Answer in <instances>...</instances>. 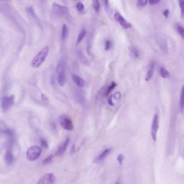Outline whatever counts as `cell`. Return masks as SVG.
<instances>
[{
  "label": "cell",
  "instance_id": "obj_36",
  "mask_svg": "<svg viewBox=\"0 0 184 184\" xmlns=\"http://www.w3.org/2000/svg\"><path fill=\"white\" fill-rule=\"evenodd\" d=\"M163 15H164V16H165V17L167 18V17H169V10L168 9H166L164 11Z\"/></svg>",
  "mask_w": 184,
  "mask_h": 184
},
{
  "label": "cell",
  "instance_id": "obj_33",
  "mask_svg": "<svg viewBox=\"0 0 184 184\" xmlns=\"http://www.w3.org/2000/svg\"><path fill=\"white\" fill-rule=\"evenodd\" d=\"M149 3L151 5H155L160 2L161 0H148Z\"/></svg>",
  "mask_w": 184,
  "mask_h": 184
},
{
  "label": "cell",
  "instance_id": "obj_35",
  "mask_svg": "<svg viewBox=\"0 0 184 184\" xmlns=\"http://www.w3.org/2000/svg\"><path fill=\"white\" fill-rule=\"evenodd\" d=\"M76 149L75 145V144H73L72 146L71 147V151H70L71 154H74V153H75Z\"/></svg>",
  "mask_w": 184,
  "mask_h": 184
},
{
  "label": "cell",
  "instance_id": "obj_2",
  "mask_svg": "<svg viewBox=\"0 0 184 184\" xmlns=\"http://www.w3.org/2000/svg\"><path fill=\"white\" fill-rule=\"evenodd\" d=\"M57 74V80L59 85L61 86H64L66 83V65L64 62L60 61L56 67Z\"/></svg>",
  "mask_w": 184,
  "mask_h": 184
},
{
  "label": "cell",
  "instance_id": "obj_25",
  "mask_svg": "<svg viewBox=\"0 0 184 184\" xmlns=\"http://www.w3.org/2000/svg\"><path fill=\"white\" fill-rule=\"evenodd\" d=\"M147 3V0H138L137 2V6L139 8L145 7Z\"/></svg>",
  "mask_w": 184,
  "mask_h": 184
},
{
  "label": "cell",
  "instance_id": "obj_12",
  "mask_svg": "<svg viewBox=\"0 0 184 184\" xmlns=\"http://www.w3.org/2000/svg\"><path fill=\"white\" fill-rule=\"evenodd\" d=\"M111 151V149H106L104 150L102 153H101L99 156L97 157L94 160V163H97L102 161H104V159L109 155V153Z\"/></svg>",
  "mask_w": 184,
  "mask_h": 184
},
{
  "label": "cell",
  "instance_id": "obj_7",
  "mask_svg": "<svg viewBox=\"0 0 184 184\" xmlns=\"http://www.w3.org/2000/svg\"><path fill=\"white\" fill-rule=\"evenodd\" d=\"M52 8L55 13L60 17L64 16L68 14L69 13L68 8H67L65 6L58 5L56 3L53 4Z\"/></svg>",
  "mask_w": 184,
  "mask_h": 184
},
{
  "label": "cell",
  "instance_id": "obj_13",
  "mask_svg": "<svg viewBox=\"0 0 184 184\" xmlns=\"http://www.w3.org/2000/svg\"><path fill=\"white\" fill-rule=\"evenodd\" d=\"M5 161L7 164L10 165L13 164L14 160V157L13 155L12 151L10 149H8L7 151H6L5 154Z\"/></svg>",
  "mask_w": 184,
  "mask_h": 184
},
{
  "label": "cell",
  "instance_id": "obj_24",
  "mask_svg": "<svg viewBox=\"0 0 184 184\" xmlns=\"http://www.w3.org/2000/svg\"><path fill=\"white\" fill-rule=\"evenodd\" d=\"M177 31H178V33H179L180 35H181V36L182 37V38L184 37V29L183 27L181 25H178L177 26Z\"/></svg>",
  "mask_w": 184,
  "mask_h": 184
},
{
  "label": "cell",
  "instance_id": "obj_26",
  "mask_svg": "<svg viewBox=\"0 0 184 184\" xmlns=\"http://www.w3.org/2000/svg\"><path fill=\"white\" fill-rule=\"evenodd\" d=\"M76 7H77V9L78 10V11L80 13H82L84 11V5L82 3V2H78L76 5Z\"/></svg>",
  "mask_w": 184,
  "mask_h": 184
},
{
  "label": "cell",
  "instance_id": "obj_18",
  "mask_svg": "<svg viewBox=\"0 0 184 184\" xmlns=\"http://www.w3.org/2000/svg\"><path fill=\"white\" fill-rule=\"evenodd\" d=\"M92 5L94 11L96 13L98 14L100 9V5L98 0H92Z\"/></svg>",
  "mask_w": 184,
  "mask_h": 184
},
{
  "label": "cell",
  "instance_id": "obj_27",
  "mask_svg": "<svg viewBox=\"0 0 184 184\" xmlns=\"http://www.w3.org/2000/svg\"><path fill=\"white\" fill-rule=\"evenodd\" d=\"M111 47V42H110V41L109 40H107L105 43V50L108 51L110 49Z\"/></svg>",
  "mask_w": 184,
  "mask_h": 184
},
{
  "label": "cell",
  "instance_id": "obj_22",
  "mask_svg": "<svg viewBox=\"0 0 184 184\" xmlns=\"http://www.w3.org/2000/svg\"><path fill=\"white\" fill-rule=\"evenodd\" d=\"M116 85H117V84L115 82H112L111 84L109 86L108 88L106 90V93H105V96L106 97L108 96L111 93V92L114 89V88L116 86Z\"/></svg>",
  "mask_w": 184,
  "mask_h": 184
},
{
  "label": "cell",
  "instance_id": "obj_10",
  "mask_svg": "<svg viewBox=\"0 0 184 184\" xmlns=\"http://www.w3.org/2000/svg\"><path fill=\"white\" fill-rule=\"evenodd\" d=\"M69 142H70V139L68 138L66 140V141L64 142V143L58 147L57 151L56 153V156L60 157L64 154L65 151H66V148L69 144Z\"/></svg>",
  "mask_w": 184,
  "mask_h": 184
},
{
  "label": "cell",
  "instance_id": "obj_23",
  "mask_svg": "<svg viewBox=\"0 0 184 184\" xmlns=\"http://www.w3.org/2000/svg\"><path fill=\"white\" fill-rule=\"evenodd\" d=\"M53 158H54V156L52 155H51L48 156L45 159H44L43 161V164H44V165H47V164H49L50 163H51L52 161V160H53Z\"/></svg>",
  "mask_w": 184,
  "mask_h": 184
},
{
  "label": "cell",
  "instance_id": "obj_34",
  "mask_svg": "<svg viewBox=\"0 0 184 184\" xmlns=\"http://www.w3.org/2000/svg\"><path fill=\"white\" fill-rule=\"evenodd\" d=\"M108 103H109V105L111 106H113V96L112 95L110 96L109 98H108Z\"/></svg>",
  "mask_w": 184,
  "mask_h": 184
},
{
  "label": "cell",
  "instance_id": "obj_19",
  "mask_svg": "<svg viewBox=\"0 0 184 184\" xmlns=\"http://www.w3.org/2000/svg\"><path fill=\"white\" fill-rule=\"evenodd\" d=\"M68 29L66 24H64L63 25V28H62V39L63 40H64L66 39V37L68 36Z\"/></svg>",
  "mask_w": 184,
  "mask_h": 184
},
{
  "label": "cell",
  "instance_id": "obj_14",
  "mask_svg": "<svg viewBox=\"0 0 184 184\" xmlns=\"http://www.w3.org/2000/svg\"><path fill=\"white\" fill-rule=\"evenodd\" d=\"M154 70H155V64L153 63H151L149 66V69H148V70L147 72V76L145 78V80L147 82L149 81L152 78V76L153 75Z\"/></svg>",
  "mask_w": 184,
  "mask_h": 184
},
{
  "label": "cell",
  "instance_id": "obj_15",
  "mask_svg": "<svg viewBox=\"0 0 184 184\" xmlns=\"http://www.w3.org/2000/svg\"><path fill=\"white\" fill-rule=\"evenodd\" d=\"M184 85H183L182 88H181V90L179 100L180 110L181 113H183V112H184Z\"/></svg>",
  "mask_w": 184,
  "mask_h": 184
},
{
  "label": "cell",
  "instance_id": "obj_39",
  "mask_svg": "<svg viewBox=\"0 0 184 184\" xmlns=\"http://www.w3.org/2000/svg\"><path fill=\"white\" fill-rule=\"evenodd\" d=\"M0 1H2V0H0Z\"/></svg>",
  "mask_w": 184,
  "mask_h": 184
},
{
  "label": "cell",
  "instance_id": "obj_1",
  "mask_svg": "<svg viewBox=\"0 0 184 184\" xmlns=\"http://www.w3.org/2000/svg\"><path fill=\"white\" fill-rule=\"evenodd\" d=\"M49 52V46H45L38 52L37 54L33 58L31 62V66L33 68H37L41 66L43 63L45 61Z\"/></svg>",
  "mask_w": 184,
  "mask_h": 184
},
{
  "label": "cell",
  "instance_id": "obj_6",
  "mask_svg": "<svg viewBox=\"0 0 184 184\" xmlns=\"http://www.w3.org/2000/svg\"><path fill=\"white\" fill-rule=\"evenodd\" d=\"M159 128V116L158 114H155L153 116L152 128H151V136L154 142L157 141V133Z\"/></svg>",
  "mask_w": 184,
  "mask_h": 184
},
{
  "label": "cell",
  "instance_id": "obj_4",
  "mask_svg": "<svg viewBox=\"0 0 184 184\" xmlns=\"http://www.w3.org/2000/svg\"><path fill=\"white\" fill-rule=\"evenodd\" d=\"M15 97L14 95L5 96L1 101V108L4 112H7L14 105Z\"/></svg>",
  "mask_w": 184,
  "mask_h": 184
},
{
  "label": "cell",
  "instance_id": "obj_20",
  "mask_svg": "<svg viewBox=\"0 0 184 184\" xmlns=\"http://www.w3.org/2000/svg\"><path fill=\"white\" fill-rule=\"evenodd\" d=\"M130 52L132 54L133 56L136 57V58H138L139 56V51L138 50L137 48L133 46H132L131 47H130Z\"/></svg>",
  "mask_w": 184,
  "mask_h": 184
},
{
  "label": "cell",
  "instance_id": "obj_31",
  "mask_svg": "<svg viewBox=\"0 0 184 184\" xmlns=\"http://www.w3.org/2000/svg\"><path fill=\"white\" fill-rule=\"evenodd\" d=\"M27 12L29 14L32 15V16H35V13H34V10H33V8L32 7H29L27 9Z\"/></svg>",
  "mask_w": 184,
  "mask_h": 184
},
{
  "label": "cell",
  "instance_id": "obj_8",
  "mask_svg": "<svg viewBox=\"0 0 184 184\" xmlns=\"http://www.w3.org/2000/svg\"><path fill=\"white\" fill-rule=\"evenodd\" d=\"M56 180L55 175L53 173H47L43 175L42 177L38 180V184H50L55 183Z\"/></svg>",
  "mask_w": 184,
  "mask_h": 184
},
{
  "label": "cell",
  "instance_id": "obj_30",
  "mask_svg": "<svg viewBox=\"0 0 184 184\" xmlns=\"http://www.w3.org/2000/svg\"><path fill=\"white\" fill-rule=\"evenodd\" d=\"M114 99H116V100H118V99H120V97H121V94L120 92H115L113 95H112Z\"/></svg>",
  "mask_w": 184,
  "mask_h": 184
},
{
  "label": "cell",
  "instance_id": "obj_38",
  "mask_svg": "<svg viewBox=\"0 0 184 184\" xmlns=\"http://www.w3.org/2000/svg\"><path fill=\"white\" fill-rule=\"evenodd\" d=\"M42 100L44 102H47L48 100L47 97L45 94H42Z\"/></svg>",
  "mask_w": 184,
  "mask_h": 184
},
{
  "label": "cell",
  "instance_id": "obj_9",
  "mask_svg": "<svg viewBox=\"0 0 184 184\" xmlns=\"http://www.w3.org/2000/svg\"><path fill=\"white\" fill-rule=\"evenodd\" d=\"M114 18L121 25L123 28L125 29L131 28L132 25L123 17L119 13H116L114 15Z\"/></svg>",
  "mask_w": 184,
  "mask_h": 184
},
{
  "label": "cell",
  "instance_id": "obj_32",
  "mask_svg": "<svg viewBox=\"0 0 184 184\" xmlns=\"http://www.w3.org/2000/svg\"><path fill=\"white\" fill-rule=\"evenodd\" d=\"M124 159V157L122 155H119L117 157V160H118L119 163L122 165L123 163V161Z\"/></svg>",
  "mask_w": 184,
  "mask_h": 184
},
{
  "label": "cell",
  "instance_id": "obj_5",
  "mask_svg": "<svg viewBox=\"0 0 184 184\" xmlns=\"http://www.w3.org/2000/svg\"><path fill=\"white\" fill-rule=\"evenodd\" d=\"M59 122L62 127L66 130L71 131L74 129V125L71 118L66 115L60 116Z\"/></svg>",
  "mask_w": 184,
  "mask_h": 184
},
{
  "label": "cell",
  "instance_id": "obj_28",
  "mask_svg": "<svg viewBox=\"0 0 184 184\" xmlns=\"http://www.w3.org/2000/svg\"><path fill=\"white\" fill-rule=\"evenodd\" d=\"M179 3L180 7L181 8L182 16H183L184 11V0H179Z\"/></svg>",
  "mask_w": 184,
  "mask_h": 184
},
{
  "label": "cell",
  "instance_id": "obj_37",
  "mask_svg": "<svg viewBox=\"0 0 184 184\" xmlns=\"http://www.w3.org/2000/svg\"><path fill=\"white\" fill-rule=\"evenodd\" d=\"M102 1L104 3V5H105L106 8H108L109 6V0H102Z\"/></svg>",
  "mask_w": 184,
  "mask_h": 184
},
{
  "label": "cell",
  "instance_id": "obj_3",
  "mask_svg": "<svg viewBox=\"0 0 184 184\" xmlns=\"http://www.w3.org/2000/svg\"><path fill=\"white\" fill-rule=\"evenodd\" d=\"M41 149L38 146H32L29 147L26 153V158L29 161L37 159L41 154Z\"/></svg>",
  "mask_w": 184,
  "mask_h": 184
},
{
  "label": "cell",
  "instance_id": "obj_16",
  "mask_svg": "<svg viewBox=\"0 0 184 184\" xmlns=\"http://www.w3.org/2000/svg\"><path fill=\"white\" fill-rule=\"evenodd\" d=\"M78 58L80 60V61L85 66H88L89 64V61L88 60V59L86 58V57L84 56V54L82 52H81L80 50L78 52Z\"/></svg>",
  "mask_w": 184,
  "mask_h": 184
},
{
  "label": "cell",
  "instance_id": "obj_11",
  "mask_svg": "<svg viewBox=\"0 0 184 184\" xmlns=\"http://www.w3.org/2000/svg\"><path fill=\"white\" fill-rule=\"evenodd\" d=\"M72 80L74 81V83L78 88H82L85 86V81L80 76L76 75H72Z\"/></svg>",
  "mask_w": 184,
  "mask_h": 184
},
{
  "label": "cell",
  "instance_id": "obj_17",
  "mask_svg": "<svg viewBox=\"0 0 184 184\" xmlns=\"http://www.w3.org/2000/svg\"><path fill=\"white\" fill-rule=\"evenodd\" d=\"M161 75L164 78H169L170 77V74L164 68H161L160 69Z\"/></svg>",
  "mask_w": 184,
  "mask_h": 184
},
{
  "label": "cell",
  "instance_id": "obj_21",
  "mask_svg": "<svg viewBox=\"0 0 184 184\" xmlns=\"http://www.w3.org/2000/svg\"><path fill=\"white\" fill-rule=\"evenodd\" d=\"M86 35V31L85 30H82L80 33L78 34L77 39V42H76V44H78L80 42L82 41V39L84 38Z\"/></svg>",
  "mask_w": 184,
  "mask_h": 184
},
{
  "label": "cell",
  "instance_id": "obj_29",
  "mask_svg": "<svg viewBox=\"0 0 184 184\" xmlns=\"http://www.w3.org/2000/svg\"><path fill=\"white\" fill-rule=\"evenodd\" d=\"M41 144L43 148H48V147L47 142L44 139H41Z\"/></svg>",
  "mask_w": 184,
  "mask_h": 184
}]
</instances>
